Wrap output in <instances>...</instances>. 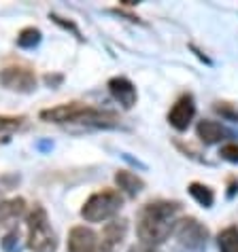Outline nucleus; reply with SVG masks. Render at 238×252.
Instances as JSON below:
<instances>
[{
    "label": "nucleus",
    "instance_id": "f257e3e1",
    "mask_svg": "<svg viewBox=\"0 0 238 252\" xmlns=\"http://www.w3.org/2000/svg\"><path fill=\"white\" fill-rule=\"evenodd\" d=\"M181 212L179 201H149L147 206H143L141 214L136 220V233L138 240L145 246L158 248L159 244H164L170 237L174 225H177V214Z\"/></svg>",
    "mask_w": 238,
    "mask_h": 252
},
{
    "label": "nucleus",
    "instance_id": "f03ea898",
    "mask_svg": "<svg viewBox=\"0 0 238 252\" xmlns=\"http://www.w3.org/2000/svg\"><path fill=\"white\" fill-rule=\"evenodd\" d=\"M40 119L47 123H81V125H94V127H115L119 125V115L115 110H102L94 108L81 102H71V104H60L53 108L40 110Z\"/></svg>",
    "mask_w": 238,
    "mask_h": 252
},
{
    "label": "nucleus",
    "instance_id": "7ed1b4c3",
    "mask_svg": "<svg viewBox=\"0 0 238 252\" xmlns=\"http://www.w3.org/2000/svg\"><path fill=\"white\" fill-rule=\"evenodd\" d=\"M28 248L32 252H55L58 250V237L51 229L49 216L40 204H34L28 212Z\"/></svg>",
    "mask_w": 238,
    "mask_h": 252
},
{
    "label": "nucleus",
    "instance_id": "20e7f679",
    "mask_svg": "<svg viewBox=\"0 0 238 252\" xmlns=\"http://www.w3.org/2000/svg\"><path fill=\"white\" fill-rule=\"evenodd\" d=\"M123 197L115 189H102V191L94 193L81 208V216L87 222H104L111 220L113 216L121 210Z\"/></svg>",
    "mask_w": 238,
    "mask_h": 252
},
{
    "label": "nucleus",
    "instance_id": "39448f33",
    "mask_svg": "<svg viewBox=\"0 0 238 252\" xmlns=\"http://www.w3.org/2000/svg\"><path fill=\"white\" fill-rule=\"evenodd\" d=\"M174 237L179 240L181 248L187 252H204L206 248V240H208V229L202 225L198 219H181L177 220V225L172 229Z\"/></svg>",
    "mask_w": 238,
    "mask_h": 252
},
{
    "label": "nucleus",
    "instance_id": "423d86ee",
    "mask_svg": "<svg viewBox=\"0 0 238 252\" xmlns=\"http://www.w3.org/2000/svg\"><path fill=\"white\" fill-rule=\"evenodd\" d=\"M0 85L15 94H32L37 89V74L26 64H9L0 70Z\"/></svg>",
    "mask_w": 238,
    "mask_h": 252
},
{
    "label": "nucleus",
    "instance_id": "0eeeda50",
    "mask_svg": "<svg viewBox=\"0 0 238 252\" xmlns=\"http://www.w3.org/2000/svg\"><path fill=\"white\" fill-rule=\"evenodd\" d=\"M125 233H128V220L125 219H113L111 222H107L102 227V235L98 240L96 252H117L125 240Z\"/></svg>",
    "mask_w": 238,
    "mask_h": 252
},
{
    "label": "nucleus",
    "instance_id": "6e6552de",
    "mask_svg": "<svg viewBox=\"0 0 238 252\" xmlns=\"http://www.w3.org/2000/svg\"><path fill=\"white\" fill-rule=\"evenodd\" d=\"M194 117H196L194 95L192 94H185V95H181L179 100L172 104L170 113H168V123H170L177 131H185L192 125Z\"/></svg>",
    "mask_w": 238,
    "mask_h": 252
},
{
    "label": "nucleus",
    "instance_id": "1a4fd4ad",
    "mask_svg": "<svg viewBox=\"0 0 238 252\" xmlns=\"http://www.w3.org/2000/svg\"><path fill=\"white\" fill-rule=\"evenodd\" d=\"M109 92L115 97V102L121 104V108H125V110L134 106L138 100L134 83L130 79H125V76H113V79L109 81Z\"/></svg>",
    "mask_w": 238,
    "mask_h": 252
},
{
    "label": "nucleus",
    "instance_id": "9d476101",
    "mask_svg": "<svg viewBox=\"0 0 238 252\" xmlns=\"http://www.w3.org/2000/svg\"><path fill=\"white\" fill-rule=\"evenodd\" d=\"M98 250V235L89 227L79 225L73 227L68 233V252H96Z\"/></svg>",
    "mask_w": 238,
    "mask_h": 252
},
{
    "label": "nucleus",
    "instance_id": "9b49d317",
    "mask_svg": "<svg viewBox=\"0 0 238 252\" xmlns=\"http://www.w3.org/2000/svg\"><path fill=\"white\" fill-rule=\"evenodd\" d=\"M196 134H198V138L204 144H217V142H221V140H226L228 129L223 127L221 123L204 119V121L198 123V127H196Z\"/></svg>",
    "mask_w": 238,
    "mask_h": 252
},
{
    "label": "nucleus",
    "instance_id": "f8f14e48",
    "mask_svg": "<svg viewBox=\"0 0 238 252\" xmlns=\"http://www.w3.org/2000/svg\"><path fill=\"white\" fill-rule=\"evenodd\" d=\"M115 183L119 187V191H123L128 197H136V195L145 189V180L141 176H136V174L128 172V170H119L115 174Z\"/></svg>",
    "mask_w": 238,
    "mask_h": 252
},
{
    "label": "nucleus",
    "instance_id": "ddd939ff",
    "mask_svg": "<svg viewBox=\"0 0 238 252\" xmlns=\"http://www.w3.org/2000/svg\"><path fill=\"white\" fill-rule=\"evenodd\" d=\"M26 214V199L13 197V199H2L0 201V227L6 225L9 220H15L19 216Z\"/></svg>",
    "mask_w": 238,
    "mask_h": 252
},
{
    "label": "nucleus",
    "instance_id": "4468645a",
    "mask_svg": "<svg viewBox=\"0 0 238 252\" xmlns=\"http://www.w3.org/2000/svg\"><path fill=\"white\" fill-rule=\"evenodd\" d=\"M190 195L192 197L198 201V204L202 206V208H211L213 204H215V193H213V189H208L206 185H200V183H192L190 185Z\"/></svg>",
    "mask_w": 238,
    "mask_h": 252
},
{
    "label": "nucleus",
    "instance_id": "2eb2a0df",
    "mask_svg": "<svg viewBox=\"0 0 238 252\" xmlns=\"http://www.w3.org/2000/svg\"><path fill=\"white\" fill-rule=\"evenodd\" d=\"M217 246H219V252H238V229L236 227L223 229L219 237H217Z\"/></svg>",
    "mask_w": 238,
    "mask_h": 252
},
{
    "label": "nucleus",
    "instance_id": "dca6fc26",
    "mask_svg": "<svg viewBox=\"0 0 238 252\" xmlns=\"http://www.w3.org/2000/svg\"><path fill=\"white\" fill-rule=\"evenodd\" d=\"M0 248H2V252H24V240L19 229L6 231L2 240H0Z\"/></svg>",
    "mask_w": 238,
    "mask_h": 252
},
{
    "label": "nucleus",
    "instance_id": "f3484780",
    "mask_svg": "<svg viewBox=\"0 0 238 252\" xmlns=\"http://www.w3.org/2000/svg\"><path fill=\"white\" fill-rule=\"evenodd\" d=\"M40 38H43V34H40L39 28H24V30L17 34V47L34 49V47H39Z\"/></svg>",
    "mask_w": 238,
    "mask_h": 252
},
{
    "label": "nucleus",
    "instance_id": "a211bd4d",
    "mask_svg": "<svg viewBox=\"0 0 238 252\" xmlns=\"http://www.w3.org/2000/svg\"><path fill=\"white\" fill-rule=\"evenodd\" d=\"M26 117H9V115H0V134H6V131H15L24 125Z\"/></svg>",
    "mask_w": 238,
    "mask_h": 252
},
{
    "label": "nucleus",
    "instance_id": "6ab92c4d",
    "mask_svg": "<svg viewBox=\"0 0 238 252\" xmlns=\"http://www.w3.org/2000/svg\"><path fill=\"white\" fill-rule=\"evenodd\" d=\"M215 110L219 113L223 119H230V121H238V110L228 102H217L215 104Z\"/></svg>",
    "mask_w": 238,
    "mask_h": 252
},
{
    "label": "nucleus",
    "instance_id": "aec40b11",
    "mask_svg": "<svg viewBox=\"0 0 238 252\" xmlns=\"http://www.w3.org/2000/svg\"><path fill=\"white\" fill-rule=\"evenodd\" d=\"M219 155L221 159L230 161V163H238V144L232 142V144H223L219 149Z\"/></svg>",
    "mask_w": 238,
    "mask_h": 252
},
{
    "label": "nucleus",
    "instance_id": "412c9836",
    "mask_svg": "<svg viewBox=\"0 0 238 252\" xmlns=\"http://www.w3.org/2000/svg\"><path fill=\"white\" fill-rule=\"evenodd\" d=\"M51 19H53V22H55V24H60L62 28H66V30H71V32L75 34V36H77V38H81V32H79V30H77V26H75L73 22H64V19H62V17H58V15H51Z\"/></svg>",
    "mask_w": 238,
    "mask_h": 252
},
{
    "label": "nucleus",
    "instance_id": "4be33fe9",
    "mask_svg": "<svg viewBox=\"0 0 238 252\" xmlns=\"http://www.w3.org/2000/svg\"><path fill=\"white\" fill-rule=\"evenodd\" d=\"M128 252H162V250H158L153 246H145V244H138V246H132Z\"/></svg>",
    "mask_w": 238,
    "mask_h": 252
},
{
    "label": "nucleus",
    "instance_id": "5701e85b",
    "mask_svg": "<svg viewBox=\"0 0 238 252\" xmlns=\"http://www.w3.org/2000/svg\"><path fill=\"white\" fill-rule=\"evenodd\" d=\"M37 149H39V151H51V149H53V142H49V140H43V142H37Z\"/></svg>",
    "mask_w": 238,
    "mask_h": 252
},
{
    "label": "nucleus",
    "instance_id": "b1692460",
    "mask_svg": "<svg viewBox=\"0 0 238 252\" xmlns=\"http://www.w3.org/2000/svg\"><path fill=\"white\" fill-rule=\"evenodd\" d=\"M45 81H47V85H58V83L62 81V76H51V74H47Z\"/></svg>",
    "mask_w": 238,
    "mask_h": 252
}]
</instances>
